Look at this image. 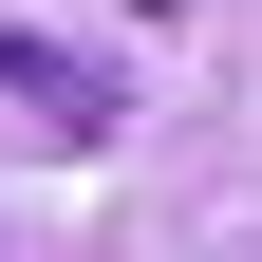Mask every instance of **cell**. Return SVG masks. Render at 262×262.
<instances>
[{
    "label": "cell",
    "mask_w": 262,
    "mask_h": 262,
    "mask_svg": "<svg viewBox=\"0 0 262 262\" xmlns=\"http://www.w3.org/2000/svg\"><path fill=\"white\" fill-rule=\"evenodd\" d=\"M131 131V75L75 38H0V150H113Z\"/></svg>",
    "instance_id": "cell-1"
}]
</instances>
